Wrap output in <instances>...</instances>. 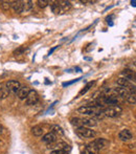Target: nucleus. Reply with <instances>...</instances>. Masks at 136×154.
Instances as JSON below:
<instances>
[{"label":"nucleus","mask_w":136,"mask_h":154,"mask_svg":"<svg viewBox=\"0 0 136 154\" xmlns=\"http://www.w3.org/2000/svg\"><path fill=\"white\" fill-rule=\"evenodd\" d=\"M33 1H25L23 2V12H29L33 8Z\"/></svg>","instance_id":"nucleus-21"},{"label":"nucleus","mask_w":136,"mask_h":154,"mask_svg":"<svg viewBox=\"0 0 136 154\" xmlns=\"http://www.w3.org/2000/svg\"><path fill=\"white\" fill-rule=\"evenodd\" d=\"M38 5L40 6V8H46V6L48 5V3L49 2L47 1V0H38Z\"/></svg>","instance_id":"nucleus-25"},{"label":"nucleus","mask_w":136,"mask_h":154,"mask_svg":"<svg viewBox=\"0 0 136 154\" xmlns=\"http://www.w3.org/2000/svg\"><path fill=\"white\" fill-rule=\"evenodd\" d=\"M52 133L57 134V135H63L64 131H63L62 127H60L59 125H54L52 127Z\"/></svg>","instance_id":"nucleus-18"},{"label":"nucleus","mask_w":136,"mask_h":154,"mask_svg":"<svg viewBox=\"0 0 136 154\" xmlns=\"http://www.w3.org/2000/svg\"><path fill=\"white\" fill-rule=\"evenodd\" d=\"M59 3H60L61 10H63L64 12H66V11H68L71 8V4H70L69 1H61V2H59Z\"/></svg>","instance_id":"nucleus-22"},{"label":"nucleus","mask_w":136,"mask_h":154,"mask_svg":"<svg viewBox=\"0 0 136 154\" xmlns=\"http://www.w3.org/2000/svg\"><path fill=\"white\" fill-rule=\"evenodd\" d=\"M12 8L16 14L23 13V2L22 1H15L12 3Z\"/></svg>","instance_id":"nucleus-9"},{"label":"nucleus","mask_w":136,"mask_h":154,"mask_svg":"<svg viewBox=\"0 0 136 154\" xmlns=\"http://www.w3.org/2000/svg\"><path fill=\"white\" fill-rule=\"evenodd\" d=\"M97 151L99 150H96L92 145H89V146H87L86 148L84 149V151L81 154H97Z\"/></svg>","instance_id":"nucleus-16"},{"label":"nucleus","mask_w":136,"mask_h":154,"mask_svg":"<svg viewBox=\"0 0 136 154\" xmlns=\"http://www.w3.org/2000/svg\"><path fill=\"white\" fill-rule=\"evenodd\" d=\"M117 84L120 85V86H122V87H124V88H128L129 86H130V82H129V80H127V79H125V78H120V79H117Z\"/></svg>","instance_id":"nucleus-17"},{"label":"nucleus","mask_w":136,"mask_h":154,"mask_svg":"<svg viewBox=\"0 0 136 154\" xmlns=\"http://www.w3.org/2000/svg\"><path fill=\"white\" fill-rule=\"evenodd\" d=\"M135 80H136V72H135Z\"/></svg>","instance_id":"nucleus-33"},{"label":"nucleus","mask_w":136,"mask_h":154,"mask_svg":"<svg viewBox=\"0 0 136 154\" xmlns=\"http://www.w3.org/2000/svg\"><path fill=\"white\" fill-rule=\"evenodd\" d=\"M123 74L126 77L125 79H127V80H135V72L130 69H125L123 71Z\"/></svg>","instance_id":"nucleus-15"},{"label":"nucleus","mask_w":136,"mask_h":154,"mask_svg":"<svg viewBox=\"0 0 136 154\" xmlns=\"http://www.w3.org/2000/svg\"><path fill=\"white\" fill-rule=\"evenodd\" d=\"M96 125V122L93 119H82V126L83 127H94Z\"/></svg>","instance_id":"nucleus-11"},{"label":"nucleus","mask_w":136,"mask_h":154,"mask_svg":"<svg viewBox=\"0 0 136 154\" xmlns=\"http://www.w3.org/2000/svg\"><path fill=\"white\" fill-rule=\"evenodd\" d=\"M78 111L85 115H97L101 113L99 106H82L78 109Z\"/></svg>","instance_id":"nucleus-1"},{"label":"nucleus","mask_w":136,"mask_h":154,"mask_svg":"<svg viewBox=\"0 0 136 154\" xmlns=\"http://www.w3.org/2000/svg\"><path fill=\"white\" fill-rule=\"evenodd\" d=\"M31 133L35 136H42V134L44 133V130L41 126H35L31 128Z\"/></svg>","instance_id":"nucleus-14"},{"label":"nucleus","mask_w":136,"mask_h":154,"mask_svg":"<svg viewBox=\"0 0 136 154\" xmlns=\"http://www.w3.org/2000/svg\"><path fill=\"white\" fill-rule=\"evenodd\" d=\"M127 101H128V103H130V104H135V103H136V97L130 95L128 98H127Z\"/></svg>","instance_id":"nucleus-27"},{"label":"nucleus","mask_w":136,"mask_h":154,"mask_svg":"<svg viewBox=\"0 0 136 154\" xmlns=\"http://www.w3.org/2000/svg\"><path fill=\"white\" fill-rule=\"evenodd\" d=\"M10 91L6 89V87H0V100H4L8 97Z\"/></svg>","instance_id":"nucleus-20"},{"label":"nucleus","mask_w":136,"mask_h":154,"mask_svg":"<svg viewBox=\"0 0 136 154\" xmlns=\"http://www.w3.org/2000/svg\"><path fill=\"white\" fill-rule=\"evenodd\" d=\"M122 107L117 106V105H114V106H111L109 108L105 109L104 110V114L108 117H116L120 112H122Z\"/></svg>","instance_id":"nucleus-3"},{"label":"nucleus","mask_w":136,"mask_h":154,"mask_svg":"<svg viewBox=\"0 0 136 154\" xmlns=\"http://www.w3.org/2000/svg\"><path fill=\"white\" fill-rule=\"evenodd\" d=\"M0 6L3 11H8L10 8H12V3L8 1H1L0 2Z\"/></svg>","instance_id":"nucleus-23"},{"label":"nucleus","mask_w":136,"mask_h":154,"mask_svg":"<svg viewBox=\"0 0 136 154\" xmlns=\"http://www.w3.org/2000/svg\"><path fill=\"white\" fill-rule=\"evenodd\" d=\"M42 142L48 145L54 144V143L56 142V135H55L54 133H52V132H50V133H46L45 135L42 137Z\"/></svg>","instance_id":"nucleus-8"},{"label":"nucleus","mask_w":136,"mask_h":154,"mask_svg":"<svg viewBox=\"0 0 136 154\" xmlns=\"http://www.w3.org/2000/svg\"><path fill=\"white\" fill-rule=\"evenodd\" d=\"M94 84V82H89L88 84L86 85V86L84 87V89H82V90L80 91V93H78V95H85V93L87 92V91L89 90V89L92 87V85Z\"/></svg>","instance_id":"nucleus-24"},{"label":"nucleus","mask_w":136,"mask_h":154,"mask_svg":"<svg viewBox=\"0 0 136 154\" xmlns=\"http://www.w3.org/2000/svg\"><path fill=\"white\" fill-rule=\"evenodd\" d=\"M26 104L27 105H35L37 104L38 101H39V95L36 90H29L28 95H27L26 98Z\"/></svg>","instance_id":"nucleus-5"},{"label":"nucleus","mask_w":136,"mask_h":154,"mask_svg":"<svg viewBox=\"0 0 136 154\" xmlns=\"http://www.w3.org/2000/svg\"><path fill=\"white\" fill-rule=\"evenodd\" d=\"M50 8H52V13H55V14H60L61 13V6L59 2H54V3L50 5Z\"/></svg>","instance_id":"nucleus-19"},{"label":"nucleus","mask_w":136,"mask_h":154,"mask_svg":"<svg viewBox=\"0 0 136 154\" xmlns=\"http://www.w3.org/2000/svg\"><path fill=\"white\" fill-rule=\"evenodd\" d=\"M1 133H2V126L0 125V134H1Z\"/></svg>","instance_id":"nucleus-31"},{"label":"nucleus","mask_w":136,"mask_h":154,"mask_svg":"<svg viewBox=\"0 0 136 154\" xmlns=\"http://www.w3.org/2000/svg\"><path fill=\"white\" fill-rule=\"evenodd\" d=\"M91 145H92L96 150H101V149H104L105 147H107L108 145H109V142H108L106 138H97V140H95Z\"/></svg>","instance_id":"nucleus-6"},{"label":"nucleus","mask_w":136,"mask_h":154,"mask_svg":"<svg viewBox=\"0 0 136 154\" xmlns=\"http://www.w3.org/2000/svg\"><path fill=\"white\" fill-rule=\"evenodd\" d=\"M134 65H135V66H136V62H134Z\"/></svg>","instance_id":"nucleus-32"},{"label":"nucleus","mask_w":136,"mask_h":154,"mask_svg":"<svg viewBox=\"0 0 136 154\" xmlns=\"http://www.w3.org/2000/svg\"><path fill=\"white\" fill-rule=\"evenodd\" d=\"M29 90H31V89H29L27 86L21 87V88L19 89V91H18V98L20 100H26L27 95H28Z\"/></svg>","instance_id":"nucleus-10"},{"label":"nucleus","mask_w":136,"mask_h":154,"mask_svg":"<svg viewBox=\"0 0 136 154\" xmlns=\"http://www.w3.org/2000/svg\"><path fill=\"white\" fill-rule=\"evenodd\" d=\"M75 133L81 138H92L95 136V132L88 127H78L75 129Z\"/></svg>","instance_id":"nucleus-2"},{"label":"nucleus","mask_w":136,"mask_h":154,"mask_svg":"<svg viewBox=\"0 0 136 154\" xmlns=\"http://www.w3.org/2000/svg\"><path fill=\"white\" fill-rule=\"evenodd\" d=\"M23 50H24V48H23V47H20V48H18L17 50H15V51H14V53H15V55H18V53H23Z\"/></svg>","instance_id":"nucleus-28"},{"label":"nucleus","mask_w":136,"mask_h":154,"mask_svg":"<svg viewBox=\"0 0 136 154\" xmlns=\"http://www.w3.org/2000/svg\"><path fill=\"white\" fill-rule=\"evenodd\" d=\"M50 154H69V152L63 150V149H57V150L52 151V153Z\"/></svg>","instance_id":"nucleus-26"},{"label":"nucleus","mask_w":136,"mask_h":154,"mask_svg":"<svg viewBox=\"0 0 136 154\" xmlns=\"http://www.w3.org/2000/svg\"><path fill=\"white\" fill-rule=\"evenodd\" d=\"M57 47H58V46H56V47H54V48H52V50H50V51H49V53H48V55H52V53H54V51H55V50H56Z\"/></svg>","instance_id":"nucleus-29"},{"label":"nucleus","mask_w":136,"mask_h":154,"mask_svg":"<svg viewBox=\"0 0 136 154\" xmlns=\"http://www.w3.org/2000/svg\"><path fill=\"white\" fill-rule=\"evenodd\" d=\"M115 93H117L118 95L120 97H124V98H128L130 95V92L127 88H124V87H120V88H115L114 89Z\"/></svg>","instance_id":"nucleus-12"},{"label":"nucleus","mask_w":136,"mask_h":154,"mask_svg":"<svg viewBox=\"0 0 136 154\" xmlns=\"http://www.w3.org/2000/svg\"><path fill=\"white\" fill-rule=\"evenodd\" d=\"M118 137L122 140H124V142H127V140H130L132 138V133H131L130 130L124 129L118 133Z\"/></svg>","instance_id":"nucleus-7"},{"label":"nucleus","mask_w":136,"mask_h":154,"mask_svg":"<svg viewBox=\"0 0 136 154\" xmlns=\"http://www.w3.org/2000/svg\"><path fill=\"white\" fill-rule=\"evenodd\" d=\"M131 4H132V6H135L136 8V0L134 1V0H132V1H131Z\"/></svg>","instance_id":"nucleus-30"},{"label":"nucleus","mask_w":136,"mask_h":154,"mask_svg":"<svg viewBox=\"0 0 136 154\" xmlns=\"http://www.w3.org/2000/svg\"><path fill=\"white\" fill-rule=\"evenodd\" d=\"M5 87L10 92L12 93H16L19 91V89L21 88V85L18 81H15V80H10L8 82L5 83Z\"/></svg>","instance_id":"nucleus-4"},{"label":"nucleus","mask_w":136,"mask_h":154,"mask_svg":"<svg viewBox=\"0 0 136 154\" xmlns=\"http://www.w3.org/2000/svg\"><path fill=\"white\" fill-rule=\"evenodd\" d=\"M117 98L115 95H109V97H105L104 99V103L105 104H109V105H116L117 104Z\"/></svg>","instance_id":"nucleus-13"}]
</instances>
